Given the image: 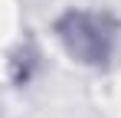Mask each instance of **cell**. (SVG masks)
<instances>
[{"mask_svg": "<svg viewBox=\"0 0 121 118\" xmlns=\"http://www.w3.org/2000/svg\"><path fill=\"white\" fill-rule=\"evenodd\" d=\"M52 33H56L59 46L65 49V56L72 62L88 66V69H101V66L111 62L115 49H118L121 23L105 10L95 13V10L69 7L56 17Z\"/></svg>", "mask_w": 121, "mask_h": 118, "instance_id": "6da1fadb", "label": "cell"}, {"mask_svg": "<svg viewBox=\"0 0 121 118\" xmlns=\"http://www.w3.org/2000/svg\"><path fill=\"white\" fill-rule=\"evenodd\" d=\"M39 66H43V62H39V49H36L30 39H23L20 46L10 53V82L20 85V89L30 85L33 76L39 72Z\"/></svg>", "mask_w": 121, "mask_h": 118, "instance_id": "7a4b0ae2", "label": "cell"}]
</instances>
